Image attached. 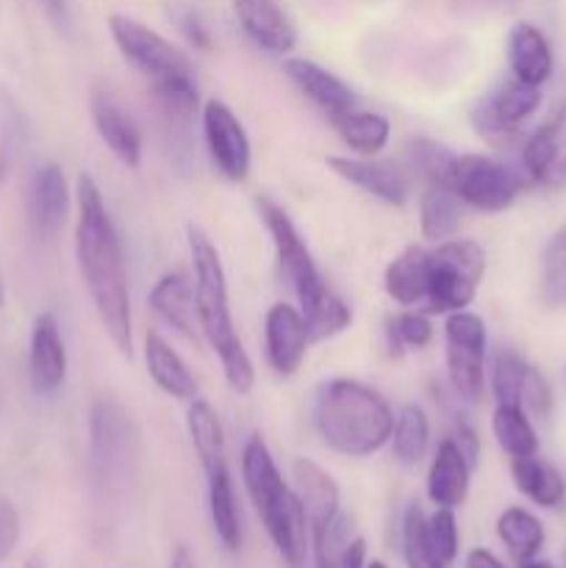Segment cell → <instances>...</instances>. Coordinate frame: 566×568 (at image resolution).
<instances>
[{"instance_id": "cell-1", "label": "cell", "mask_w": 566, "mask_h": 568, "mask_svg": "<svg viewBox=\"0 0 566 568\" xmlns=\"http://www.w3.org/2000/svg\"><path fill=\"white\" fill-rule=\"evenodd\" d=\"M75 255L83 286L92 297L94 311L105 333L125 358L133 355V316L131 292H128L125 255L120 236L111 222L98 183L89 175L78 178V222Z\"/></svg>"}, {"instance_id": "cell-2", "label": "cell", "mask_w": 566, "mask_h": 568, "mask_svg": "<svg viewBox=\"0 0 566 568\" xmlns=\"http://www.w3.org/2000/svg\"><path fill=\"white\" fill-rule=\"evenodd\" d=\"M109 31L122 59L150 83L166 128L186 131L198 111V75L189 55L133 17L111 14Z\"/></svg>"}, {"instance_id": "cell-3", "label": "cell", "mask_w": 566, "mask_h": 568, "mask_svg": "<svg viewBox=\"0 0 566 568\" xmlns=\"http://www.w3.org/2000/svg\"><path fill=\"white\" fill-rule=\"evenodd\" d=\"M259 214L264 220L266 231H270L272 244H275V261L277 272H281L283 283L294 292L300 300V314H303L305 327H309L311 342H325L350 327L353 322V311L342 297L331 292L325 277L316 270L314 258H311L305 239L289 220L286 211L270 197H259Z\"/></svg>"}, {"instance_id": "cell-4", "label": "cell", "mask_w": 566, "mask_h": 568, "mask_svg": "<svg viewBox=\"0 0 566 568\" xmlns=\"http://www.w3.org/2000/svg\"><path fill=\"white\" fill-rule=\"evenodd\" d=\"M189 253H192L194 270V303H198L200 333L209 338L211 349L220 358L222 372H225L228 386L236 394H250L255 383L253 361L233 327L231 303H228V281L222 270L220 253L214 242L200 231L198 225H189Z\"/></svg>"}, {"instance_id": "cell-5", "label": "cell", "mask_w": 566, "mask_h": 568, "mask_svg": "<svg viewBox=\"0 0 566 568\" xmlns=\"http://www.w3.org/2000/svg\"><path fill=\"white\" fill-rule=\"evenodd\" d=\"M314 427L333 453L370 458L392 442L394 414L375 388L336 377L316 394Z\"/></svg>"}, {"instance_id": "cell-6", "label": "cell", "mask_w": 566, "mask_h": 568, "mask_svg": "<svg viewBox=\"0 0 566 568\" xmlns=\"http://www.w3.org/2000/svg\"><path fill=\"white\" fill-rule=\"evenodd\" d=\"M242 477L255 505L266 536L289 568H303L309 555V516L297 491L286 486L270 447L259 433L247 438L242 449Z\"/></svg>"}, {"instance_id": "cell-7", "label": "cell", "mask_w": 566, "mask_h": 568, "mask_svg": "<svg viewBox=\"0 0 566 568\" xmlns=\"http://www.w3.org/2000/svg\"><path fill=\"white\" fill-rule=\"evenodd\" d=\"M139 427L114 397L94 399L89 410V477L100 497H122L137 480Z\"/></svg>"}, {"instance_id": "cell-8", "label": "cell", "mask_w": 566, "mask_h": 568, "mask_svg": "<svg viewBox=\"0 0 566 568\" xmlns=\"http://www.w3.org/2000/svg\"><path fill=\"white\" fill-rule=\"evenodd\" d=\"M486 272V253L469 239H444L436 250H427L425 305L431 314L466 311L475 300L477 286Z\"/></svg>"}, {"instance_id": "cell-9", "label": "cell", "mask_w": 566, "mask_h": 568, "mask_svg": "<svg viewBox=\"0 0 566 568\" xmlns=\"http://www.w3.org/2000/svg\"><path fill=\"white\" fill-rule=\"evenodd\" d=\"M455 194L461 203L469 209L483 211V214H499L508 211L519 197L522 181L511 166L492 155H455L453 175H449Z\"/></svg>"}, {"instance_id": "cell-10", "label": "cell", "mask_w": 566, "mask_h": 568, "mask_svg": "<svg viewBox=\"0 0 566 568\" xmlns=\"http://www.w3.org/2000/svg\"><path fill=\"white\" fill-rule=\"evenodd\" d=\"M444 347H447L449 386L466 403H481L486 388V325L477 314L455 311L444 322Z\"/></svg>"}, {"instance_id": "cell-11", "label": "cell", "mask_w": 566, "mask_h": 568, "mask_svg": "<svg viewBox=\"0 0 566 568\" xmlns=\"http://www.w3.org/2000/svg\"><path fill=\"white\" fill-rule=\"evenodd\" d=\"M542 105V89L527 87V83L511 81L499 83L483 103L472 111V125L477 136L486 139L492 148H511L519 139L522 125L530 120Z\"/></svg>"}, {"instance_id": "cell-12", "label": "cell", "mask_w": 566, "mask_h": 568, "mask_svg": "<svg viewBox=\"0 0 566 568\" xmlns=\"http://www.w3.org/2000/svg\"><path fill=\"white\" fill-rule=\"evenodd\" d=\"M203 133L211 161L228 181L242 183L250 175V139L231 105L209 100L203 105Z\"/></svg>"}, {"instance_id": "cell-13", "label": "cell", "mask_w": 566, "mask_h": 568, "mask_svg": "<svg viewBox=\"0 0 566 568\" xmlns=\"http://www.w3.org/2000/svg\"><path fill=\"white\" fill-rule=\"evenodd\" d=\"M309 327L294 305L275 303L264 320L266 361L277 375H294L309 353Z\"/></svg>"}, {"instance_id": "cell-14", "label": "cell", "mask_w": 566, "mask_h": 568, "mask_svg": "<svg viewBox=\"0 0 566 568\" xmlns=\"http://www.w3.org/2000/svg\"><path fill=\"white\" fill-rule=\"evenodd\" d=\"M89 105H92L94 131L105 142V148L117 155V161L137 170L139 161H142V131L131 120V114L122 109L120 100L105 87L92 89Z\"/></svg>"}, {"instance_id": "cell-15", "label": "cell", "mask_w": 566, "mask_h": 568, "mask_svg": "<svg viewBox=\"0 0 566 568\" xmlns=\"http://www.w3.org/2000/svg\"><path fill=\"white\" fill-rule=\"evenodd\" d=\"M522 164L530 181L542 186L566 183V105L527 136L522 148Z\"/></svg>"}, {"instance_id": "cell-16", "label": "cell", "mask_w": 566, "mask_h": 568, "mask_svg": "<svg viewBox=\"0 0 566 568\" xmlns=\"http://www.w3.org/2000/svg\"><path fill=\"white\" fill-rule=\"evenodd\" d=\"M231 6L242 31L259 48L286 55L297 44V28L281 0H231Z\"/></svg>"}, {"instance_id": "cell-17", "label": "cell", "mask_w": 566, "mask_h": 568, "mask_svg": "<svg viewBox=\"0 0 566 568\" xmlns=\"http://www.w3.org/2000/svg\"><path fill=\"white\" fill-rule=\"evenodd\" d=\"M67 214H70V186H67L64 170L59 164L39 166L31 183V197H28L33 233L50 242L64 227Z\"/></svg>"}, {"instance_id": "cell-18", "label": "cell", "mask_w": 566, "mask_h": 568, "mask_svg": "<svg viewBox=\"0 0 566 568\" xmlns=\"http://www.w3.org/2000/svg\"><path fill=\"white\" fill-rule=\"evenodd\" d=\"M28 375L37 394H53L67 377V349L53 314L33 320L31 349H28Z\"/></svg>"}, {"instance_id": "cell-19", "label": "cell", "mask_w": 566, "mask_h": 568, "mask_svg": "<svg viewBox=\"0 0 566 568\" xmlns=\"http://www.w3.org/2000/svg\"><path fill=\"white\" fill-rule=\"evenodd\" d=\"M286 75L292 78L294 87L316 105L325 111L331 120H336L344 111L355 109V94L347 83L331 70L311 59H289L286 61Z\"/></svg>"}, {"instance_id": "cell-20", "label": "cell", "mask_w": 566, "mask_h": 568, "mask_svg": "<svg viewBox=\"0 0 566 568\" xmlns=\"http://www.w3.org/2000/svg\"><path fill=\"white\" fill-rule=\"evenodd\" d=\"M327 166L342 181L364 189L366 194L383 200V203L405 205V200H408V181H405V175L397 166L370 159H342V155H331Z\"/></svg>"}, {"instance_id": "cell-21", "label": "cell", "mask_w": 566, "mask_h": 568, "mask_svg": "<svg viewBox=\"0 0 566 568\" xmlns=\"http://www.w3.org/2000/svg\"><path fill=\"white\" fill-rule=\"evenodd\" d=\"M203 471L205 483H209V510L216 538H220L228 552H239V547H242V521H239L236 491H233L231 471H228V455L225 458L203 460Z\"/></svg>"}, {"instance_id": "cell-22", "label": "cell", "mask_w": 566, "mask_h": 568, "mask_svg": "<svg viewBox=\"0 0 566 568\" xmlns=\"http://www.w3.org/2000/svg\"><path fill=\"white\" fill-rule=\"evenodd\" d=\"M475 466L469 464L453 438H444L433 455L431 471H427V497L438 508H458L469 494V475Z\"/></svg>"}, {"instance_id": "cell-23", "label": "cell", "mask_w": 566, "mask_h": 568, "mask_svg": "<svg viewBox=\"0 0 566 568\" xmlns=\"http://www.w3.org/2000/svg\"><path fill=\"white\" fill-rule=\"evenodd\" d=\"M508 64L516 81L538 87L553 75V48L533 22H516L508 31Z\"/></svg>"}, {"instance_id": "cell-24", "label": "cell", "mask_w": 566, "mask_h": 568, "mask_svg": "<svg viewBox=\"0 0 566 568\" xmlns=\"http://www.w3.org/2000/svg\"><path fill=\"white\" fill-rule=\"evenodd\" d=\"M294 471V491L303 503L305 516H309V530L325 527L336 521L338 510V486L316 460L297 458L292 466Z\"/></svg>"}, {"instance_id": "cell-25", "label": "cell", "mask_w": 566, "mask_h": 568, "mask_svg": "<svg viewBox=\"0 0 566 568\" xmlns=\"http://www.w3.org/2000/svg\"><path fill=\"white\" fill-rule=\"evenodd\" d=\"M150 305L155 314L181 333L189 342H198V303H194V283L183 272H166L150 292Z\"/></svg>"}, {"instance_id": "cell-26", "label": "cell", "mask_w": 566, "mask_h": 568, "mask_svg": "<svg viewBox=\"0 0 566 568\" xmlns=\"http://www.w3.org/2000/svg\"><path fill=\"white\" fill-rule=\"evenodd\" d=\"M144 364H148L150 377L155 381V386L164 394L175 399H194L198 394V383H194L192 372L183 364L181 355L164 342L155 331H150L144 336Z\"/></svg>"}, {"instance_id": "cell-27", "label": "cell", "mask_w": 566, "mask_h": 568, "mask_svg": "<svg viewBox=\"0 0 566 568\" xmlns=\"http://www.w3.org/2000/svg\"><path fill=\"white\" fill-rule=\"evenodd\" d=\"M511 477H514L516 488L538 508H558L564 503L566 480L549 460L538 458V455L511 460Z\"/></svg>"}, {"instance_id": "cell-28", "label": "cell", "mask_w": 566, "mask_h": 568, "mask_svg": "<svg viewBox=\"0 0 566 568\" xmlns=\"http://www.w3.org/2000/svg\"><path fill=\"white\" fill-rule=\"evenodd\" d=\"M464 203L449 183H427L420 197V225L422 236L431 242L453 239L461 227Z\"/></svg>"}, {"instance_id": "cell-29", "label": "cell", "mask_w": 566, "mask_h": 568, "mask_svg": "<svg viewBox=\"0 0 566 568\" xmlns=\"http://www.w3.org/2000/svg\"><path fill=\"white\" fill-rule=\"evenodd\" d=\"M386 294L397 305H422L427 286V250L408 247L386 266Z\"/></svg>"}, {"instance_id": "cell-30", "label": "cell", "mask_w": 566, "mask_h": 568, "mask_svg": "<svg viewBox=\"0 0 566 568\" xmlns=\"http://www.w3.org/2000/svg\"><path fill=\"white\" fill-rule=\"evenodd\" d=\"M333 128L342 136V142L361 155L381 153L392 136V122L377 111L350 109L333 120Z\"/></svg>"}, {"instance_id": "cell-31", "label": "cell", "mask_w": 566, "mask_h": 568, "mask_svg": "<svg viewBox=\"0 0 566 568\" xmlns=\"http://www.w3.org/2000/svg\"><path fill=\"white\" fill-rule=\"evenodd\" d=\"M492 430L499 449L508 453L511 458H527V455L538 453V433L522 405L497 403L492 416Z\"/></svg>"}, {"instance_id": "cell-32", "label": "cell", "mask_w": 566, "mask_h": 568, "mask_svg": "<svg viewBox=\"0 0 566 568\" xmlns=\"http://www.w3.org/2000/svg\"><path fill=\"white\" fill-rule=\"evenodd\" d=\"M497 536L516 564L530 560L544 547V525L525 508H505L497 519Z\"/></svg>"}, {"instance_id": "cell-33", "label": "cell", "mask_w": 566, "mask_h": 568, "mask_svg": "<svg viewBox=\"0 0 566 568\" xmlns=\"http://www.w3.org/2000/svg\"><path fill=\"white\" fill-rule=\"evenodd\" d=\"M431 444V422H427L425 410L420 405H405L400 414L394 416L392 430V453L400 464L416 466L427 453Z\"/></svg>"}, {"instance_id": "cell-34", "label": "cell", "mask_w": 566, "mask_h": 568, "mask_svg": "<svg viewBox=\"0 0 566 568\" xmlns=\"http://www.w3.org/2000/svg\"><path fill=\"white\" fill-rule=\"evenodd\" d=\"M186 427L200 464L203 460L225 458V433H222V422L216 416V410L211 408V403L192 399V405L186 410Z\"/></svg>"}, {"instance_id": "cell-35", "label": "cell", "mask_w": 566, "mask_h": 568, "mask_svg": "<svg viewBox=\"0 0 566 568\" xmlns=\"http://www.w3.org/2000/svg\"><path fill=\"white\" fill-rule=\"evenodd\" d=\"M542 300L553 308L566 305V225L553 233L542 258Z\"/></svg>"}, {"instance_id": "cell-36", "label": "cell", "mask_w": 566, "mask_h": 568, "mask_svg": "<svg viewBox=\"0 0 566 568\" xmlns=\"http://www.w3.org/2000/svg\"><path fill=\"white\" fill-rule=\"evenodd\" d=\"M530 364L514 349H499L492 364V388L497 403L522 405V388H525Z\"/></svg>"}, {"instance_id": "cell-37", "label": "cell", "mask_w": 566, "mask_h": 568, "mask_svg": "<svg viewBox=\"0 0 566 568\" xmlns=\"http://www.w3.org/2000/svg\"><path fill=\"white\" fill-rule=\"evenodd\" d=\"M403 555L408 568H447L438 564L436 555L427 547L425 514H422L420 505H408L403 516Z\"/></svg>"}, {"instance_id": "cell-38", "label": "cell", "mask_w": 566, "mask_h": 568, "mask_svg": "<svg viewBox=\"0 0 566 568\" xmlns=\"http://www.w3.org/2000/svg\"><path fill=\"white\" fill-rule=\"evenodd\" d=\"M427 547L436 555L438 564L449 566L458 555V521H455L453 508H438L431 519H425Z\"/></svg>"}, {"instance_id": "cell-39", "label": "cell", "mask_w": 566, "mask_h": 568, "mask_svg": "<svg viewBox=\"0 0 566 568\" xmlns=\"http://www.w3.org/2000/svg\"><path fill=\"white\" fill-rule=\"evenodd\" d=\"M392 338H397V344L411 349H422L431 344L433 338V325L425 314H416V311H405V314L394 316L392 325H388Z\"/></svg>"}, {"instance_id": "cell-40", "label": "cell", "mask_w": 566, "mask_h": 568, "mask_svg": "<svg viewBox=\"0 0 566 568\" xmlns=\"http://www.w3.org/2000/svg\"><path fill=\"white\" fill-rule=\"evenodd\" d=\"M522 408L533 416H542V419L553 408V388L536 366H530V372H527L525 388H522Z\"/></svg>"}, {"instance_id": "cell-41", "label": "cell", "mask_w": 566, "mask_h": 568, "mask_svg": "<svg viewBox=\"0 0 566 568\" xmlns=\"http://www.w3.org/2000/svg\"><path fill=\"white\" fill-rule=\"evenodd\" d=\"M17 541H20V514L11 499L0 494V566L14 552Z\"/></svg>"}, {"instance_id": "cell-42", "label": "cell", "mask_w": 566, "mask_h": 568, "mask_svg": "<svg viewBox=\"0 0 566 568\" xmlns=\"http://www.w3.org/2000/svg\"><path fill=\"white\" fill-rule=\"evenodd\" d=\"M366 560V544L364 538H350L342 549V558H338V568H364Z\"/></svg>"}, {"instance_id": "cell-43", "label": "cell", "mask_w": 566, "mask_h": 568, "mask_svg": "<svg viewBox=\"0 0 566 568\" xmlns=\"http://www.w3.org/2000/svg\"><path fill=\"white\" fill-rule=\"evenodd\" d=\"M183 31H186V37H189V42L192 44H198V48H211V42H209V31H205V26L203 22H200V17H194V14H189L186 20H183Z\"/></svg>"}, {"instance_id": "cell-44", "label": "cell", "mask_w": 566, "mask_h": 568, "mask_svg": "<svg viewBox=\"0 0 566 568\" xmlns=\"http://www.w3.org/2000/svg\"><path fill=\"white\" fill-rule=\"evenodd\" d=\"M466 568H505V566L497 555L488 552V549H483V547H477L466 555Z\"/></svg>"}, {"instance_id": "cell-45", "label": "cell", "mask_w": 566, "mask_h": 568, "mask_svg": "<svg viewBox=\"0 0 566 568\" xmlns=\"http://www.w3.org/2000/svg\"><path fill=\"white\" fill-rule=\"evenodd\" d=\"M42 6H44V9H48V14L53 17V20H59V22L70 20V14H67V3H64V0H42Z\"/></svg>"}, {"instance_id": "cell-46", "label": "cell", "mask_w": 566, "mask_h": 568, "mask_svg": "<svg viewBox=\"0 0 566 568\" xmlns=\"http://www.w3.org/2000/svg\"><path fill=\"white\" fill-rule=\"evenodd\" d=\"M170 568H198V566H194V558L189 555L186 547H178L175 555H172V566Z\"/></svg>"}, {"instance_id": "cell-47", "label": "cell", "mask_w": 566, "mask_h": 568, "mask_svg": "<svg viewBox=\"0 0 566 568\" xmlns=\"http://www.w3.org/2000/svg\"><path fill=\"white\" fill-rule=\"evenodd\" d=\"M519 568H555V566H553V564H547V560H536V558H530V560H522Z\"/></svg>"}, {"instance_id": "cell-48", "label": "cell", "mask_w": 566, "mask_h": 568, "mask_svg": "<svg viewBox=\"0 0 566 568\" xmlns=\"http://www.w3.org/2000/svg\"><path fill=\"white\" fill-rule=\"evenodd\" d=\"M22 568H44V566H42V560H39V558H31Z\"/></svg>"}, {"instance_id": "cell-49", "label": "cell", "mask_w": 566, "mask_h": 568, "mask_svg": "<svg viewBox=\"0 0 566 568\" xmlns=\"http://www.w3.org/2000/svg\"><path fill=\"white\" fill-rule=\"evenodd\" d=\"M364 568H388V566L381 564V560H372V564H366Z\"/></svg>"}, {"instance_id": "cell-50", "label": "cell", "mask_w": 566, "mask_h": 568, "mask_svg": "<svg viewBox=\"0 0 566 568\" xmlns=\"http://www.w3.org/2000/svg\"><path fill=\"white\" fill-rule=\"evenodd\" d=\"M0 305H3V277H0Z\"/></svg>"}]
</instances>
